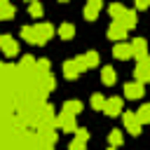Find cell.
Masks as SVG:
<instances>
[{"mask_svg":"<svg viewBox=\"0 0 150 150\" xmlns=\"http://www.w3.org/2000/svg\"><path fill=\"white\" fill-rule=\"evenodd\" d=\"M21 38H23L28 45H40V38H38L35 26H23V28H21Z\"/></svg>","mask_w":150,"mask_h":150,"instance_id":"obj_15","label":"cell"},{"mask_svg":"<svg viewBox=\"0 0 150 150\" xmlns=\"http://www.w3.org/2000/svg\"><path fill=\"white\" fill-rule=\"evenodd\" d=\"M75 61H77V66L82 68V70H87V68H94V66H98V52H87V54H80V56H75Z\"/></svg>","mask_w":150,"mask_h":150,"instance_id":"obj_3","label":"cell"},{"mask_svg":"<svg viewBox=\"0 0 150 150\" xmlns=\"http://www.w3.org/2000/svg\"><path fill=\"white\" fill-rule=\"evenodd\" d=\"M75 138H80V141H84V143H87V141H89V131H87L84 127H80V129L75 131Z\"/></svg>","mask_w":150,"mask_h":150,"instance_id":"obj_26","label":"cell"},{"mask_svg":"<svg viewBox=\"0 0 150 150\" xmlns=\"http://www.w3.org/2000/svg\"><path fill=\"white\" fill-rule=\"evenodd\" d=\"M120 23H122L127 30H129V28H134V26L138 23V16H136V12H134V9H127V14H124V19H122Z\"/></svg>","mask_w":150,"mask_h":150,"instance_id":"obj_19","label":"cell"},{"mask_svg":"<svg viewBox=\"0 0 150 150\" xmlns=\"http://www.w3.org/2000/svg\"><path fill=\"white\" fill-rule=\"evenodd\" d=\"M108 14H110V19H112V21H122V19H124V14H127V7H124V5H120V2H115V5H110V7H108Z\"/></svg>","mask_w":150,"mask_h":150,"instance_id":"obj_17","label":"cell"},{"mask_svg":"<svg viewBox=\"0 0 150 150\" xmlns=\"http://www.w3.org/2000/svg\"><path fill=\"white\" fill-rule=\"evenodd\" d=\"M124 96L127 98H141L143 96V84L141 82H127L124 84Z\"/></svg>","mask_w":150,"mask_h":150,"instance_id":"obj_13","label":"cell"},{"mask_svg":"<svg viewBox=\"0 0 150 150\" xmlns=\"http://www.w3.org/2000/svg\"><path fill=\"white\" fill-rule=\"evenodd\" d=\"M134 75H136V82H141V84L150 82V56H145V59H141V61L136 63Z\"/></svg>","mask_w":150,"mask_h":150,"instance_id":"obj_1","label":"cell"},{"mask_svg":"<svg viewBox=\"0 0 150 150\" xmlns=\"http://www.w3.org/2000/svg\"><path fill=\"white\" fill-rule=\"evenodd\" d=\"M56 127L59 129H63V131H70V134H75L80 127L75 124V117L73 115H66V112H61L59 117H56Z\"/></svg>","mask_w":150,"mask_h":150,"instance_id":"obj_5","label":"cell"},{"mask_svg":"<svg viewBox=\"0 0 150 150\" xmlns=\"http://www.w3.org/2000/svg\"><path fill=\"white\" fill-rule=\"evenodd\" d=\"M0 47H2V54L5 56H16L19 54V42L12 35H7V33L0 35Z\"/></svg>","mask_w":150,"mask_h":150,"instance_id":"obj_2","label":"cell"},{"mask_svg":"<svg viewBox=\"0 0 150 150\" xmlns=\"http://www.w3.org/2000/svg\"><path fill=\"white\" fill-rule=\"evenodd\" d=\"M35 70H38L40 75H52V73H49V61H47V59H40V61H38V68H35Z\"/></svg>","mask_w":150,"mask_h":150,"instance_id":"obj_25","label":"cell"},{"mask_svg":"<svg viewBox=\"0 0 150 150\" xmlns=\"http://www.w3.org/2000/svg\"><path fill=\"white\" fill-rule=\"evenodd\" d=\"M101 80H103V84H115V82H117V73H115V68H112V66H103V70H101Z\"/></svg>","mask_w":150,"mask_h":150,"instance_id":"obj_18","label":"cell"},{"mask_svg":"<svg viewBox=\"0 0 150 150\" xmlns=\"http://www.w3.org/2000/svg\"><path fill=\"white\" fill-rule=\"evenodd\" d=\"M136 117L141 124H150V103H143L138 110H136Z\"/></svg>","mask_w":150,"mask_h":150,"instance_id":"obj_20","label":"cell"},{"mask_svg":"<svg viewBox=\"0 0 150 150\" xmlns=\"http://www.w3.org/2000/svg\"><path fill=\"white\" fill-rule=\"evenodd\" d=\"M101 9H103V2H101V0H89V2L84 5V19H87V21H94Z\"/></svg>","mask_w":150,"mask_h":150,"instance_id":"obj_7","label":"cell"},{"mask_svg":"<svg viewBox=\"0 0 150 150\" xmlns=\"http://www.w3.org/2000/svg\"><path fill=\"white\" fill-rule=\"evenodd\" d=\"M131 54H134L136 61L145 59V56H148V42H145L143 38H134V40H131Z\"/></svg>","mask_w":150,"mask_h":150,"instance_id":"obj_4","label":"cell"},{"mask_svg":"<svg viewBox=\"0 0 150 150\" xmlns=\"http://www.w3.org/2000/svg\"><path fill=\"white\" fill-rule=\"evenodd\" d=\"M122 120H124V127H127V131H131V136H138L141 134V122H138V117H136V112H124L122 115Z\"/></svg>","mask_w":150,"mask_h":150,"instance_id":"obj_6","label":"cell"},{"mask_svg":"<svg viewBox=\"0 0 150 150\" xmlns=\"http://www.w3.org/2000/svg\"><path fill=\"white\" fill-rule=\"evenodd\" d=\"M84 145H87L84 141H80V138H75V141H73V143L68 145V150H84Z\"/></svg>","mask_w":150,"mask_h":150,"instance_id":"obj_27","label":"cell"},{"mask_svg":"<svg viewBox=\"0 0 150 150\" xmlns=\"http://www.w3.org/2000/svg\"><path fill=\"white\" fill-rule=\"evenodd\" d=\"M42 12H45V9H42V5H40V2H30V5H28V14H30L33 19H40V16H42Z\"/></svg>","mask_w":150,"mask_h":150,"instance_id":"obj_24","label":"cell"},{"mask_svg":"<svg viewBox=\"0 0 150 150\" xmlns=\"http://www.w3.org/2000/svg\"><path fill=\"white\" fill-rule=\"evenodd\" d=\"M103 112H105V115H110V117L120 115V112H122V98H120V96H112V98H108V101H105V108H103Z\"/></svg>","mask_w":150,"mask_h":150,"instance_id":"obj_11","label":"cell"},{"mask_svg":"<svg viewBox=\"0 0 150 150\" xmlns=\"http://www.w3.org/2000/svg\"><path fill=\"white\" fill-rule=\"evenodd\" d=\"M59 35H61L63 40H70V38L75 35V26H73V23H68V21H66V23H61V26H59Z\"/></svg>","mask_w":150,"mask_h":150,"instance_id":"obj_22","label":"cell"},{"mask_svg":"<svg viewBox=\"0 0 150 150\" xmlns=\"http://www.w3.org/2000/svg\"><path fill=\"white\" fill-rule=\"evenodd\" d=\"M108 38H110V40L122 42V38H127V28H124L120 21H112V23L108 26Z\"/></svg>","mask_w":150,"mask_h":150,"instance_id":"obj_9","label":"cell"},{"mask_svg":"<svg viewBox=\"0 0 150 150\" xmlns=\"http://www.w3.org/2000/svg\"><path fill=\"white\" fill-rule=\"evenodd\" d=\"M112 56L120 59V61L131 59V56H134V54H131V45H127V42H117V45L112 47Z\"/></svg>","mask_w":150,"mask_h":150,"instance_id":"obj_10","label":"cell"},{"mask_svg":"<svg viewBox=\"0 0 150 150\" xmlns=\"http://www.w3.org/2000/svg\"><path fill=\"white\" fill-rule=\"evenodd\" d=\"M0 19H2V21L14 19V5H12L9 0H0Z\"/></svg>","mask_w":150,"mask_h":150,"instance_id":"obj_16","label":"cell"},{"mask_svg":"<svg viewBox=\"0 0 150 150\" xmlns=\"http://www.w3.org/2000/svg\"><path fill=\"white\" fill-rule=\"evenodd\" d=\"M35 30H38V38H40V45H47V40L54 35V26L42 21V23H35Z\"/></svg>","mask_w":150,"mask_h":150,"instance_id":"obj_8","label":"cell"},{"mask_svg":"<svg viewBox=\"0 0 150 150\" xmlns=\"http://www.w3.org/2000/svg\"><path fill=\"white\" fill-rule=\"evenodd\" d=\"M80 73H82V68L77 66V61H75V59H70V61H66V63H63V75H66L68 80L80 77Z\"/></svg>","mask_w":150,"mask_h":150,"instance_id":"obj_12","label":"cell"},{"mask_svg":"<svg viewBox=\"0 0 150 150\" xmlns=\"http://www.w3.org/2000/svg\"><path fill=\"white\" fill-rule=\"evenodd\" d=\"M105 101H108V98H103L101 94H91V101H89V103H91L94 110H103V108H105Z\"/></svg>","mask_w":150,"mask_h":150,"instance_id":"obj_23","label":"cell"},{"mask_svg":"<svg viewBox=\"0 0 150 150\" xmlns=\"http://www.w3.org/2000/svg\"><path fill=\"white\" fill-rule=\"evenodd\" d=\"M122 141H124V136H122V131H120V129H112V131L108 134V143H110V148H120V145H122Z\"/></svg>","mask_w":150,"mask_h":150,"instance_id":"obj_21","label":"cell"},{"mask_svg":"<svg viewBox=\"0 0 150 150\" xmlns=\"http://www.w3.org/2000/svg\"><path fill=\"white\" fill-rule=\"evenodd\" d=\"M61 112L77 117V115L82 112V101H77V98H70V101H66V103H63V108H61Z\"/></svg>","mask_w":150,"mask_h":150,"instance_id":"obj_14","label":"cell"},{"mask_svg":"<svg viewBox=\"0 0 150 150\" xmlns=\"http://www.w3.org/2000/svg\"><path fill=\"white\" fill-rule=\"evenodd\" d=\"M108 150H117V148H108Z\"/></svg>","mask_w":150,"mask_h":150,"instance_id":"obj_29","label":"cell"},{"mask_svg":"<svg viewBox=\"0 0 150 150\" xmlns=\"http://www.w3.org/2000/svg\"><path fill=\"white\" fill-rule=\"evenodd\" d=\"M148 7H150L148 0H138V2H136V9H148Z\"/></svg>","mask_w":150,"mask_h":150,"instance_id":"obj_28","label":"cell"}]
</instances>
